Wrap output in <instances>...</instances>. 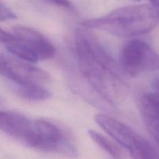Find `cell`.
I'll list each match as a JSON object with an SVG mask.
<instances>
[{
  "label": "cell",
  "mask_w": 159,
  "mask_h": 159,
  "mask_svg": "<svg viewBox=\"0 0 159 159\" xmlns=\"http://www.w3.org/2000/svg\"><path fill=\"white\" fill-rule=\"evenodd\" d=\"M158 23V9L144 4L119 8L99 18L85 20L81 25L84 28L105 31L118 37H131L151 32Z\"/></svg>",
  "instance_id": "7a4b0ae2"
},
{
  "label": "cell",
  "mask_w": 159,
  "mask_h": 159,
  "mask_svg": "<svg viewBox=\"0 0 159 159\" xmlns=\"http://www.w3.org/2000/svg\"><path fill=\"white\" fill-rule=\"evenodd\" d=\"M75 43L79 70L89 85L108 103L120 99L127 92L122 71L96 35L89 29L79 28Z\"/></svg>",
  "instance_id": "6da1fadb"
},
{
  "label": "cell",
  "mask_w": 159,
  "mask_h": 159,
  "mask_svg": "<svg viewBox=\"0 0 159 159\" xmlns=\"http://www.w3.org/2000/svg\"><path fill=\"white\" fill-rule=\"evenodd\" d=\"M96 124L117 143L129 149L140 136L129 126L104 113H96L94 116Z\"/></svg>",
  "instance_id": "ba28073f"
},
{
  "label": "cell",
  "mask_w": 159,
  "mask_h": 159,
  "mask_svg": "<svg viewBox=\"0 0 159 159\" xmlns=\"http://www.w3.org/2000/svg\"><path fill=\"white\" fill-rule=\"evenodd\" d=\"M89 135L91 139L102 149L104 152H107L113 159H124L125 155L120 148L116 144L109 140L108 138L104 137L101 134L98 133L96 130H89Z\"/></svg>",
  "instance_id": "7c38bea8"
},
{
  "label": "cell",
  "mask_w": 159,
  "mask_h": 159,
  "mask_svg": "<svg viewBox=\"0 0 159 159\" xmlns=\"http://www.w3.org/2000/svg\"><path fill=\"white\" fill-rule=\"evenodd\" d=\"M158 93L148 92L141 95L139 107L143 121L151 136L155 142H158Z\"/></svg>",
  "instance_id": "9c48e42d"
},
{
  "label": "cell",
  "mask_w": 159,
  "mask_h": 159,
  "mask_svg": "<svg viewBox=\"0 0 159 159\" xmlns=\"http://www.w3.org/2000/svg\"><path fill=\"white\" fill-rule=\"evenodd\" d=\"M150 2H152V6H153L154 7L158 8V0H150Z\"/></svg>",
  "instance_id": "e0dca14e"
},
{
  "label": "cell",
  "mask_w": 159,
  "mask_h": 159,
  "mask_svg": "<svg viewBox=\"0 0 159 159\" xmlns=\"http://www.w3.org/2000/svg\"><path fill=\"white\" fill-rule=\"evenodd\" d=\"M35 138L32 148L68 157L77 156L75 146L65 130L57 124L45 120H34Z\"/></svg>",
  "instance_id": "277c9868"
},
{
  "label": "cell",
  "mask_w": 159,
  "mask_h": 159,
  "mask_svg": "<svg viewBox=\"0 0 159 159\" xmlns=\"http://www.w3.org/2000/svg\"><path fill=\"white\" fill-rule=\"evenodd\" d=\"M119 60L120 69L130 77L158 68L156 51L148 43L138 39L128 40L123 45Z\"/></svg>",
  "instance_id": "3957f363"
},
{
  "label": "cell",
  "mask_w": 159,
  "mask_h": 159,
  "mask_svg": "<svg viewBox=\"0 0 159 159\" xmlns=\"http://www.w3.org/2000/svg\"><path fill=\"white\" fill-rule=\"evenodd\" d=\"M16 18V16L11 9L0 3V20L4 21V20H14Z\"/></svg>",
  "instance_id": "5bb4252c"
},
{
  "label": "cell",
  "mask_w": 159,
  "mask_h": 159,
  "mask_svg": "<svg viewBox=\"0 0 159 159\" xmlns=\"http://www.w3.org/2000/svg\"><path fill=\"white\" fill-rule=\"evenodd\" d=\"M12 30L15 37L35 51L39 59L49 60L54 57L55 48L41 33L21 25L13 26Z\"/></svg>",
  "instance_id": "52a82bcc"
},
{
  "label": "cell",
  "mask_w": 159,
  "mask_h": 159,
  "mask_svg": "<svg viewBox=\"0 0 159 159\" xmlns=\"http://www.w3.org/2000/svg\"><path fill=\"white\" fill-rule=\"evenodd\" d=\"M6 50L21 60L29 63H36L40 60L35 51L19 39L12 43H7Z\"/></svg>",
  "instance_id": "4fadbf2b"
},
{
  "label": "cell",
  "mask_w": 159,
  "mask_h": 159,
  "mask_svg": "<svg viewBox=\"0 0 159 159\" xmlns=\"http://www.w3.org/2000/svg\"><path fill=\"white\" fill-rule=\"evenodd\" d=\"M133 1H135V2H140L141 0H133Z\"/></svg>",
  "instance_id": "ac0fdd59"
},
{
  "label": "cell",
  "mask_w": 159,
  "mask_h": 159,
  "mask_svg": "<svg viewBox=\"0 0 159 159\" xmlns=\"http://www.w3.org/2000/svg\"><path fill=\"white\" fill-rule=\"evenodd\" d=\"M13 91L17 96L32 101L46 100L51 97V93L40 84L12 83Z\"/></svg>",
  "instance_id": "30bf717a"
},
{
  "label": "cell",
  "mask_w": 159,
  "mask_h": 159,
  "mask_svg": "<svg viewBox=\"0 0 159 159\" xmlns=\"http://www.w3.org/2000/svg\"><path fill=\"white\" fill-rule=\"evenodd\" d=\"M133 159H158V153L155 146L140 135L129 148Z\"/></svg>",
  "instance_id": "8fae6325"
},
{
  "label": "cell",
  "mask_w": 159,
  "mask_h": 159,
  "mask_svg": "<svg viewBox=\"0 0 159 159\" xmlns=\"http://www.w3.org/2000/svg\"><path fill=\"white\" fill-rule=\"evenodd\" d=\"M17 40H18V38L16 37H15L14 35H12V34H9V33L0 29V42L1 43H9L16 41Z\"/></svg>",
  "instance_id": "9a60e30c"
},
{
  "label": "cell",
  "mask_w": 159,
  "mask_h": 159,
  "mask_svg": "<svg viewBox=\"0 0 159 159\" xmlns=\"http://www.w3.org/2000/svg\"><path fill=\"white\" fill-rule=\"evenodd\" d=\"M0 130L30 147L35 136L34 120L15 112L0 111Z\"/></svg>",
  "instance_id": "5b68a950"
},
{
  "label": "cell",
  "mask_w": 159,
  "mask_h": 159,
  "mask_svg": "<svg viewBox=\"0 0 159 159\" xmlns=\"http://www.w3.org/2000/svg\"><path fill=\"white\" fill-rule=\"evenodd\" d=\"M47 1L57 5V6H62V7L68 8L71 6V2H69V0H47Z\"/></svg>",
  "instance_id": "2e32d148"
},
{
  "label": "cell",
  "mask_w": 159,
  "mask_h": 159,
  "mask_svg": "<svg viewBox=\"0 0 159 159\" xmlns=\"http://www.w3.org/2000/svg\"><path fill=\"white\" fill-rule=\"evenodd\" d=\"M3 77L16 84H43L51 80V76L44 70L33 66L23 61L9 58Z\"/></svg>",
  "instance_id": "8992f818"
}]
</instances>
